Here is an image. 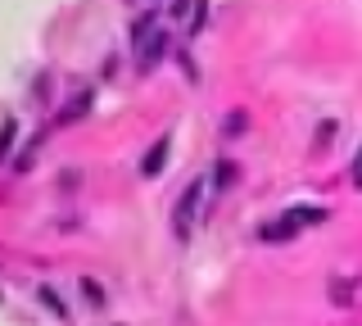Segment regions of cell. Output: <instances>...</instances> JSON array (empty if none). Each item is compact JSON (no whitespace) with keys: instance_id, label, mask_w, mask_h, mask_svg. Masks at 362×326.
<instances>
[{"instance_id":"1","label":"cell","mask_w":362,"mask_h":326,"mask_svg":"<svg viewBox=\"0 0 362 326\" xmlns=\"http://www.w3.org/2000/svg\"><path fill=\"white\" fill-rule=\"evenodd\" d=\"M317 222H326V209H294V213H286V218H276V222H267L263 227V240H294L303 227H317Z\"/></svg>"},{"instance_id":"2","label":"cell","mask_w":362,"mask_h":326,"mask_svg":"<svg viewBox=\"0 0 362 326\" xmlns=\"http://www.w3.org/2000/svg\"><path fill=\"white\" fill-rule=\"evenodd\" d=\"M204 177L199 182H190L186 186V195H181V204L173 213V231H177V240H190V231H195V218H199V204H204Z\"/></svg>"},{"instance_id":"3","label":"cell","mask_w":362,"mask_h":326,"mask_svg":"<svg viewBox=\"0 0 362 326\" xmlns=\"http://www.w3.org/2000/svg\"><path fill=\"white\" fill-rule=\"evenodd\" d=\"M132 50H136V64H141V73H150L154 64L168 54V32H163V28H154L150 37H145L141 46H132Z\"/></svg>"},{"instance_id":"4","label":"cell","mask_w":362,"mask_h":326,"mask_svg":"<svg viewBox=\"0 0 362 326\" xmlns=\"http://www.w3.org/2000/svg\"><path fill=\"white\" fill-rule=\"evenodd\" d=\"M326 295H331L335 308H354V299L362 295V276H335L331 286H326Z\"/></svg>"},{"instance_id":"5","label":"cell","mask_w":362,"mask_h":326,"mask_svg":"<svg viewBox=\"0 0 362 326\" xmlns=\"http://www.w3.org/2000/svg\"><path fill=\"white\" fill-rule=\"evenodd\" d=\"M168 150H173V136L163 132V136H158V141L150 145V150H145V159H141V177H158V173H163Z\"/></svg>"},{"instance_id":"6","label":"cell","mask_w":362,"mask_h":326,"mask_svg":"<svg viewBox=\"0 0 362 326\" xmlns=\"http://www.w3.org/2000/svg\"><path fill=\"white\" fill-rule=\"evenodd\" d=\"M245 127H249V114H245V109H231V114H226L222 118V136H245Z\"/></svg>"},{"instance_id":"7","label":"cell","mask_w":362,"mask_h":326,"mask_svg":"<svg viewBox=\"0 0 362 326\" xmlns=\"http://www.w3.org/2000/svg\"><path fill=\"white\" fill-rule=\"evenodd\" d=\"M14 136H18V122L5 118L0 122V163H9V150H14Z\"/></svg>"},{"instance_id":"8","label":"cell","mask_w":362,"mask_h":326,"mask_svg":"<svg viewBox=\"0 0 362 326\" xmlns=\"http://www.w3.org/2000/svg\"><path fill=\"white\" fill-rule=\"evenodd\" d=\"M154 28H158V14H141V18H136V23H132V46H141V41L150 37Z\"/></svg>"},{"instance_id":"9","label":"cell","mask_w":362,"mask_h":326,"mask_svg":"<svg viewBox=\"0 0 362 326\" xmlns=\"http://www.w3.org/2000/svg\"><path fill=\"white\" fill-rule=\"evenodd\" d=\"M90 100H95V91H82V95H77V105H68L64 114H59V127H64V122H73V118H82L86 109H90Z\"/></svg>"},{"instance_id":"10","label":"cell","mask_w":362,"mask_h":326,"mask_svg":"<svg viewBox=\"0 0 362 326\" xmlns=\"http://www.w3.org/2000/svg\"><path fill=\"white\" fill-rule=\"evenodd\" d=\"M37 295H41V303H45V308H50V313H54V318H68V308H64V299H59V295H54V290H50V286H37Z\"/></svg>"},{"instance_id":"11","label":"cell","mask_w":362,"mask_h":326,"mask_svg":"<svg viewBox=\"0 0 362 326\" xmlns=\"http://www.w3.org/2000/svg\"><path fill=\"white\" fill-rule=\"evenodd\" d=\"M235 182V163H218V168H213V186H218V190H226V186H231Z\"/></svg>"},{"instance_id":"12","label":"cell","mask_w":362,"mask_h":326,"mask_svg":"<svg viewBox=\"0 0 362 326\" xmlns=\"http://www.w3.org/2000/svg\"><path fill=\"white\" fill-rule=\"evenodd\" d=\"M82 295H86L90 303H95V308H105V290H100V286H95L90 276H82Z\"/></svg>"},{"instance_id":"13","label":"cell","mask_w":362,"mask_h":326,"mask_svg":"<svg viewBox=\"0 0 362 326\" xmlns=\"http://www.w3.org/2000/svg\"><path fill=\"white\" fill-rule=\"evenodd\" d=\"M335 132H339V122H331V118L317 122V145H331V141H335Z\"/></svg>"},{"instance_id":"14","label":"cell","mask_w":362,"mask_h":326,"mask_svg":"<svg viewBox=\"0 0 362 326\" xmlns=\"http://www.w3.org/2000/svg\"><path fill=\"white\" fill-rule=\"evenodd\" d=\"M190 32H204V18H209V0H195V9H190Z\"/></svg>"},{"instance_id":"15","label":"cell","mask_w":362,"mask_h":326,"mask_svg":"<svg viewBox=\"0 0 362 326\" xmlns=\"http://www.w3.org/2000/svg\"><path fill=\"white\" fill-rule=\"evenodd\" d=\"M354 182H358V186H362V150H358V154H354Z\"/></svg>"}]
</instances>
